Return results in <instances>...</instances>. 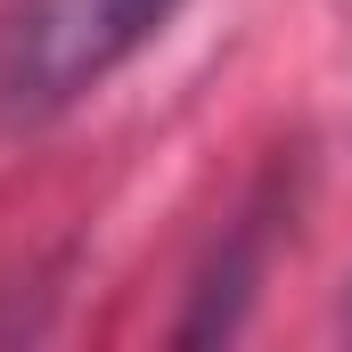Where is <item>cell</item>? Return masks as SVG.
<instances>
[{"label": "cell", "instance_id": "cell-1", "mask_svg": "<svg viewBox=\"0 0 352 352\" xmlns=\"http://www.w3.org/2000/svg\"><path fill=\"white\" fill-rule=\"evenodd\" d=\"M180 0H8L0 8V131H41L131 66Z\"/></svg>", "mask_w": 352, "mask_h": 352}]
</instances>
